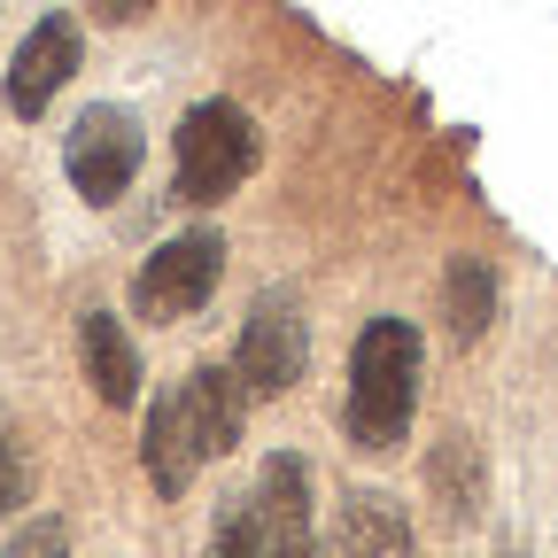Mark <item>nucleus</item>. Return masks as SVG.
<instances>
[{"mask_svg": "<svg viewBox=\"0 0 558 558\" xmlns=\"http://www.w3.org/2000/svg\"><path fill=\"white\" fill-rule=\"evenodd\" d=\"M24 488H32V481H24V458L9 450V435H0V520L24 505Z\"/></svg>", "mask_w": 558, "mask_h": 558, "instance_id": "2eb2a0df", "label": "nucleus"}, {"mask_svg": "<svg viewBox=\"0 0 558 558\" xmlns=\"http://www.w3.org/2000/svg\"><path fill=\"white\" fill-rule=\"evenodd\" d=\"M241 418H248V388L218 365H202L179 396H163L148 411V435H140V458H148V481L163 488V497H179V488L241 442Z\"/></svg>", "mask_w": 558, "mask_h": 558, "instance_id": "f257e3e1", "label": "nucleus"}, {"mask_svg": "<svg viewBox=\"0 0 558 558\" xmlns=\"http://www.w3.org/2000/svg\"><path fill=\"white\" fill-rule=\"evenodd\" d=\"M271 558H311V550H271Z\"/></svg>", "mask_w": 558, "mask_h": 558, "instance_id": "f3484780", "label": "nucleus"}, {"mask_svg": "<svg viewBox=\"0 0 558 558\" xmlns=\"http://www.w3.org/2000/svg\"><path fill=\"white\" fill-rule=\"evenodd\" d=\"M218 271H226V241L209 233V226H194V233H179V241H163L148 264H140V279H132V303L148 311V318H194L202 303H209V288H218Z\"/></svg>", "mask_w": 558, "mask_h": 558, "instance_id": "20e7f679", "label": "nucleus"}, {"mask_svg": "<svg viewBox=\"0 0 558 558\" xmlns=\"http://www.w3.org/2000/svg\"><path fill=\"white\" fill-rule=\"evenodd\" d=\"M78 349H86V380H94V396H101L109 411H124V403L140 396V357H132V333H124L109 311H86Z\"/></svg>", "mask_w": 558, "mask_h": 558, "instance_id": "9d476101", "label": "nucleus"}, {"mask_svg": "<svg viewBox=\"0 0 558 558\" xmlns=\"http://www.w3.org/2000/svg\"><path fill=\"white\" fill-rule=\"evenodd\" d=\"M94 9H101V24H140L156 0H94Z\"/></svg>", "mask_w": 558, "mask_h": 558, "instance_id": "dca6fc26", "label": "nucleus"}, {"mask_svg": "<svg viewBox=\"0 0 558 558\" xmlns=\"http://www.w3.org/2000/svg\"><path fill=\"white\" fill-rule=\"evenodd\" d=\"M256 171V124L233 101H202L179 124V194L186 202H226Z\"/></svg>", "mask_w": 558, "mask_h": 558, "instance_id": "7ed1b4c3", "label": "nucleus"}, {"mask_svg": "<svg viewBox=\"0 0 558 558\" xmlns=\"http://www.w3.org/2000/svg\"><path fill=\"white\" fill-rule=\"evenodd\" d=\"M70 70H78V24H70V16L32 24V39L16 47V70H9V109L16 117H39L70 86Z\"/></svg>", "mask_w": 558, "mask_h": 558, "instance_id": "0eeeda50", "label": "nucleus"}, {"mask_svg": "<svg viewBox=\"0 0 558 558\" xmlns=\"http://www.w3.org/2000/svg\"><path fill=\"white\" fill-rule=\"evenodd\" d=\"M427 481H435V505L465 527V520L481 512V497H488L481 442H473V435H442V442H435V458H427Z\"/></svg>", "mask_w": 558, "mask_h": 558, "instance_id": "9b49d317", "label": "nucleus"}, {"mask_svg": "<svg viewBox=\"0 0 558 558\" xmlns=\"http://www.w3.org/2000/svg\"><path fill=\"white\" fill-rule=\"evenodd\" d=\"M209 558H271L264 527L248 520V505H233V512L218 520V543H209Z\"/></svg>", "mask_w": 558, "mask_h": 558, "instance_id": "ddd939ff", "label": "nucleus"}, {"mask_svg": "<svg viewBox=\"0 0 558 558\" xmlns=\"http://www.w3.org/2000/svg\"><path fill=\"white\" fill-rule=\"evenodd\" d=\"M418 411V326L411 318H373L349 349V442L388 458Z\"/></svg>", "mask_w": 558, "mask_h": 558, "instance_id": "f03ea898", "label": "nucleus"}, {"mask_svg": "<svg viewBox=\"0 0 558 558\" xmlns=\"http://www.w3.org/2000/svg\"><path fill=\"white\" fill-rule=\"evenodd\" d=\"M0 558H70V527H62V520H32Z\"/></svg>", "mask_w": 558, "mask_h": 558, "instance_id": "4468645a", "label": "nucleus"}, {"mask_svg": "<svg viewBox=\"0 0 558 558\" xmlns=\"http://www.w3.org/2000/svg\"><path fill=\"white\" fill-rule=\"evenodd\" d=\"M140 117L132 109H86L78 124H70V140H62V171H70V186H78L86 202H117L124 186H132V171H140Z\"/></svg>", "mask_w": 558, "mask_h": 558, "instance_id": "423d86ee", "label": "nucleus"}, {"mask_svg": "<svg viewBox=\"0 0 558 558\" xmlns=\"http://www.w3.org/2000/svg\"><path fill=\"white\" fill-rule=\"evenodd\" d=\"M311 365V326L295 311V295H256L248 326H241V349H233V380L248 396H279V388H295Z\"/></svg>", "mask_w": 558, "mask_h": 558, "instance_id": "39448f33", "label": "nucleus"}, {"mask_svg": "<svg viewBox=\"0 0 558 558\" xmlns=\"http://www.w3.org/2000/svg\"><path fill=\"white\" fill-rule=\"evenodd\" d=\"M442 318H450V341H481L488 318H497V271L481 256H458L442 271Z\"/></svg>", "mask_w": 558, "mask_h": 558, "instance_id": "f8f14e48", "label": "nucleus"}, {"mask_svg": "<svg viewBox=\"0 0 558 558\" xmlns=\"http://www.w3.org/2000/svg\"><path fill=\"white\" fill-rule=\"evenodd\" d=\"M248 520L264 527L271 550H311V465L303 458H264L248 488Z\"/></svg>", "mask_w": 558, "mask_h": 558, "instance_id": "6e6552de", "label": "nucleus"}, {"mask_svg": "<svg viewBox=\"0 0 558 558\" xmlns=\"http://www.w3.org/2000/svg\"><path fill=\"white\" fill-rule=\"evenodd\" d=\"M403 550H411V520L396 512V497L349 488L333 512V558H403Z\"/></svg>", "mask_w": 558, "mask_h": 558, "instance_id": "1a4fd4ad", "label": "nucleus"}]
</instances>
